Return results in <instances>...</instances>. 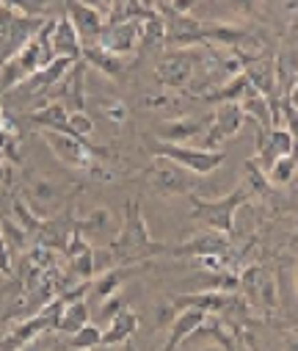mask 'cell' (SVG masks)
I'll return each instance as SVG.
<instances>
[{
    "instance_id": "18",
    "label": "cell",
    "mask_w": 298,
    "mask_h": 351,
    "mask_svg": "<svg viewBox=\"0 0 298 351\" xmlns=\"http://www.w3.org/2000/svg\"><path fill=\"white\" fill-rule=\"evenodd\" d=\"M64 197H66V189L58 186V183H53L50 178H31V180H28V199H25V202H28L42 219H47L50 208L58 205Z\"/></svg>"
},
{
    "instance_id": "11",
    "label": "cell",
    "mask_w": 298,
    "mask_h": 351,
    "mask_svg": "<svg viewBox=\"0 0 298 351\" xmlns=\"http://www.w3.org/2000/svg\"><path fill=\"white\" fill-rule=\"evenodd\" d=\"M169 254L174 257H229V235L216 232V230H205L182 243L169 246Z\"/></svg>"
},
{
    "instance_id": "22",
    "label": "cell",
    "mask_w": 298,
    "mask_h": 351,
    "mask_svg": "<svg viewBox=\"0 0 298 351\" xmlns=\"http://www.w3.org/2000/svg\"><path fill=\"white\" fill-rule=\"evenodd\" d=\"M83 61H86L88 66H97L99 72L108 75V77H122L125 69H127L125 56L108 53V50H103L99 45H88V47H83Z\"/></svg>"
},
{
    "instance_id": "3",
    "label": "cell",
    "mask_w": 298,
    "mask_h": 351,
    "mask_svg": "<svg viewBox=\"0 0 298 351\" xmlns=\"http://www.w3.org/2000/svg\"><path fill=\"white\" fill-rule=\"evenodd\" d=\"M147 147H149V152L155 158L171 160L177 166H182L185 171L199 174V178L216 171L227 160L224 149H202V147H190V144H169V141H160V138H147Z\"/></svg>"
},
{
    "instance_id": "10",
    "label": "cell",
    "mask_w": 298,
    "mask_h": 351,
    "mask_svg": "<svg viewBox=\"0 0 298 351\" xmlns=\"http://www.w3.org/2000/svg\"><path fill=\"white\" fill-rule=\"evenodd\" d=\"M196 56L193 53H174V56H166L158 69H155V77L163 89L169 92H179V89H188L193 75H196Z\"/></svg>"
},
{
    "instance_id": "29",
    "label": "cell",
    "mask_w": 298,
    "mask_h": 351,
    "mask_svg": "<svg viewBox=\"0 0 298 351\" xmlns=\"http://www.w3.org/2000/svg\"><path fill=\"white\" fill-rule=\"evenodd\" d=\"M103 343V329H99L97 324H86L83 329H77L75 335H69L66 337V346L72 348V351H91L94 346H99Z\"/></svg>"
},
{
    "instance_id": "32",
    "label": "cell",
    "mask_w": 298,
    "mask_h": 351,
    "mask_svg": "<svg viewBox=\"0 0 298 351\" xmlns=\"http://www.w3.org/2000/svg\"><path fill=\"white\" fill-rule=\"evenodd\" d=\"M0 3L9 6L17 14H23V17H39L50 9V0H0Z\"/></svg>"
},
{
    "instance_id": "39",
    "label": "cell",
    "mask_w": 298,
    "mask_h": 351,
    "mask_svg": "<svg viewBox=\"0 0 298 351\" xmlns=\"http://www.w3.org/2000/svg\"><path fill=\"white\" fill-rule=\"evenodd\" d=\"M105 3H108V9H111V12H119V9L127 3V0H105Z\"/></svg>"
},
{
    "instance_id": "31",
    "label": "cell",
    "mask_w": 298,
    "mask_h": 351,
    "mask_svg": "<svg viewBox=\"0 0 298 351\" xmlns=\"http://www.w3.org/2000/svg\"><path fill=\"white\" fill-rule=\"evenodd\" d=\"M91 133H94V122L86 111H69V136L77 138V141H91Z\"/></svg>"
},
{
    "instance_id": "5",
    "label": "cell",
    "mask_w": 298,
    "mask_h": 351,
    "mask_svg": "<svg viewBox=\"0 0 298 351\" xmlns=\"http://www.w3.org/2000/svg\"><path fill=\"white\" fill-rule=\"evenodd\" d=\"M238 293L254 310H262V313H276L279 310L276 277L265 266H260V263H254V266H249L238 274Z\"/></svg>"
},
{
    "instance_id": "37",
    "label": "cell",
    "mask_w": 298,
    "mask_h": 351,
    "mask_svg": "<svg viewBox=\"0 0 298 351\" xmlns=\"http://www.w3.org/2000/svg\"><path fill=\"white\" fill-rule=\"evenodd\" d=\"M91 351H133V343H122V346H108V343H99Z\"/></svg>"
},
{
    "instance_id": "26",
    "label": "cell",
    "mask_w": 298,
    "mask_h": 351,
    "mask_svg": "<svg viewBox=\"0 0 298 351\" xmlns=\"http://www.w3.org/2000/svg\"><path fill=\"white\" fill-rule=\"evenodd\" d=\"M295 171H298V149H293L290 155L279 158L265 174H268V180H271L273 189H287L293 183V178H295Z\"/></svg>"
},
{
    "instance_id": "2",
    "label": "cell",
    "mask_w": 298,
    "mask_h": 351,
    "mask_svg": "<svg viewBox=\"0 0 298 351\" xmlns=\"http://www.w3.org/2000/svg\"><path fill=\"white\" fill-rule=\"evenodd\" d=\"M251 197L249 186H238L232 194L221 197V199H202V197H190V219L202 221L208 230L232 235L235 230V213L240 205H246Z\"/></svg>"
},
{
    "instance_id": "19",
    "label": "cell",
    "mask_w": 298,
    "mask_h": 351,
    "mask_svg": "<svg viewBox=\"0 0 298 351\" xmlns=\"http://www.w3.org/2000/svg\"><path fill=\"white\" fill-rule=\"evenodd\" d=\"M208 321V315L202 310H179L177 318L171 321V329H169V340L163 343L160 351H177L182 343H188L193 337V332Z\"/></svg>"
},
{
    "instance_id": "28",
    "label": "cell",
    "mask_w": 298,
    "mask_h": 351,
    "mask_svg": "<svg viewBox=\"0 0 298 351\" xmlns=\"http://www.w3.org/2000/svg\"><path fill=\"white\" fill-rule=\"evenodd\" d=\"M12 210H14V219H17V224L28 232V235H36L39 230H42V224H45V219L23 199V197H14L12 199Z\"/></svg>"
},
{
    "instance_id": "12",
    "label": "cell",
    "mask_w": 298,
    "mask_h": 351,
    "mask_svg": "<svg viewBox=\"0 0 298 351\" xmlns=\"http://www.w3.org/2000/svg\"><path fill=\"white\" fill-rule=\"evenodd\" d=\"M77 232V219H75V208H66L64 213L53 216V219H45L42 230L34 235L39 241L42 249H50V252H58L64 254L66 243L72 241V235Z\"/></svg>"
},
{
    "instance_id": "23",
    "label": "cell",
    "mask_w": 298,
    "mask_h": 351,
    "mask_svg": "<svg viewBox=\"0 0 298 351\" xmlns=\"http://www.w3.org/2000/svg\"><path fill=\"white\" fill-rule=\"evenodd\" d=\"M31 122L42 130H53V133H66L69 136V111L66 106L50 100L45 106H39L34 114H31Z\"/></svg>"
},
{
    "instance_id": "25",
    "label": "cell",
    "mask_w": 298,
    "mask_h": 351,
    "mask_svg": "<svg viewBox=\"0 0 298 351\" xmlns=\"http://www.w3.org/2000/svg\"><path fill=\"white\" fill-rule=\"evenodd\" d=\"M111 221H114V213L108 208H94L88 210V216L77 221V232L83 238H105L111 232Z\"/></svg>"
},
{
    "instance_id": "34",
    "label": "cell",
    "mask_w": 298,
    "mask_h": 351,
    "mask_svg": "<svg viewBox=\"0 0 298 351\" xmlns=\"http://www.w3.org/2000/svg\"><path fill=\"white\" fill-rule=\"evenodd\" d=\"M53 348V335H39L34 340H28L25 346H20L17 351H50Z\"/></svg>"
},
{
    "instance_id": "8",
    "label": "cell",
    "mask_w": 298,
    "mask_h": 351,
    "mask_svg": "<svg viewBox=\"0 0 298 351\" xmlns=\"http://www.w3.org/2000/svg\"><path fill=\"white\" fill-rule=\"evenodd\" d=\"M190 171H185L182 166L171 163V160H163L152 169H147V178H149V186L158 197H182V194H190L196 180L188 178Z\"/></svg>"
},
{
    "instance_id": "4",
    "label": "cell",
    "mask_w": 298,
    "mask_h": 351,
    "mask_svg": "<svg viewBox=\"0 0 298 351\" xmlns=\"http://www.w3.org/2000/svg\"><path fill=\"white\" fill-rule=\"evenodd\" d=\"M171 307L179 310H202L205 315H243L246 318V299L238 291H196L171 296Z\"/></svg>"
},
{
    "instance_id": "35",
    "label": "cell",
    "mask_w": 298,
    "mask_h": 351,
    "mask_svg": "<svg viewBox=\"0 0 298 351\" xmlns=\"http://www.w3.org/2000/svg\"><path fill=\"white\" fill-rule=\"evenodd\" d=\"M169 103H177V97H171V95H152V97H147L144 100V106L147 108H163V106H169Z\"/></svg>"
},
{
    "instance_id": "30",
    "label": "cell",
    "mask_w": 298,
    "mask_h": 351,
    "mask_svg": "<svg viewBox=\"0 0 298 351\" xmlns=\"http://www.w3.org/2000/svg\"><path fill=\"white\" fill-rule=\"evenodd\" d=\"M94 106H97L99 114H103L108 122H114V125H125L130 119V108L122 100H116V97H99V100H94Z\"/></svg>"
},
{
    "instance_id": "38",
    "label": "cell",
    "mask_w": 298,
    "mask_h": 351,
    "mask_svg": "<svg viewBox=\"0 0 298 351\" xmlns=\"http://www.w3.org/2000/svg\"><path fill=\"white\" fill-rule=\"evenodd\" d=\"M232 9H235V12L249 14V12L254 9V0H232Z\"/></svg>"
},
{
    "instance_id": "40",
    "label": "cell",
    "mask_w": 298,
    "mask_h": 351,
    "mask_svg": "<svg viewBox=\"0 0 298 351\" xmlns=\"http://www.w3.org/2000/svg\"><path fill=\"white\" fill-rule=\"evenodd\" d=\"M295 293H298V260H295Z\"/></svg>"
},
{
    "instance_id": "21",
    "label": "cell",
    "mask_w": 298,
    "mask_h": 351,
    "mask_svg": "<svg viewBox=\"0 0 298 351\" xmlns=\"http://www.w3.org/2000/svg\"><path fill=\"white\" fill-rule=\"evenodd\" d=\"M136 329H138V313H133L130 307H125L122 313H116L108 321V329H103V343H108V346L130 343L133 335H136Z\"/></svg>"
},
{
    "instance_id": "1",
    "label": "cell",
    "mask_w": 298,
    "mask_h": 351,
    "mask_svg": "<svg viewBox=\"0 0 298 351\" xmlns=\"http://www.w3.org/2000/svg\"><path fill=\"white\" fill-rule=\"evenodd\" d=\"M119 263H152V257L158 254H169V243H158L152 241L144 213H141V197H130L125 205V221L116 232V238L111 241Z\"/></svg>"
},
{
    "instance_id": "20",
    "label": "cell",
    "mask_w": 298,
    "mask_h": 351,
    "mask_svg": "<svg viewBox=\"0 0 298 351\" xmlns=\"http://www.w3.org/2000/svg\"><path fill=\"white\" fill-rule=\"evenodd\" d=\"M50 39H53L55 56H64V58H72V61L83 58V42H80V36H77V31L69 20H55Z\"/></svg>"
},
{
    "instance_id": "7",
    "label": "cell",
    "mask_w": 298,
    "mask_h": 351,
    "mask_svg": "<svg viewBox=\"0 0 298 351\" xmlns=\"http://www.w3.org/2000/svg\"><path fill=\"white\" fill-rule=\"evenodd\" d=\"M246 125V114L240 103H219L210 117V128L205 130L202 149H224V141L235 138Z\"/></svg>"
},
{
    "instance_id": "33",
    "label": "cell",
    "mask_w": 298,
    "mask_h": 351,
    "mask_svg": "<svg viewBox=\"0 0 298 351\" xmlns=\"http://www.w3.org/2000/svg\"><path fill=\"white\" fill-rule=\"evenodd\" d=\"M122 310H125V299H122L119 293H114V296L103 299V304H99V313H97V315H99V321L108 324V321H111L116 313H122Z\"/></svg>"
},
{
    "instance_id": "27",
    "label": "cell",
    "mask_w": 298,
    "mask_h": 351,
    "mask_svg": "<svg viewBox=\"0 0 298 351\" xmlns=\"http://www.w3.org/2000/svg\"><path fill=\"white\" fill-rule=\"evenodd\" d=\"M243 174H246V186H249L251 194L265 197V199L273 197V186H271V180H268V174L262 171V166H260L254 158H249V160L243 163Z\"/></svg>"
},
{
    "instance_id": "41",
    "label": "cell",
    "mask_w": 298,
    "mask_h": 351,
    "mask_svg": "<svg viewBox=\"0 0 298 351\" xmlns=\"http://www.w3.org/2000/svg\"><path fill=\"white\" fill-rule=\"evenodd\" d=\"M0 174H3V160H0Z\"/></svg>"
},
{
    "instance_id": "15",
    "label": "cell",
    "mask_w": 298,
    "mask_h": 351,
    "mask_svg": "<svg viewBox=\"0 0 298 351\" xmlns=\"http://www.w3.org/2000/svg\"><path fill=\"white\" fill-rule=\"evenodd\" d=\"M293 149H295V141L287 133V128H271L262 138H257V155H254V160L262 166V171H268L279 158L290 155Z\"/></svg>"
},
{
    "instance_id": "17",
    "label": "cell",
    "mask_w": 298,
    "mask_h": 351,
    "mask_svg": "<svg viewBox=\"0 0 298 351\" xmlns=\"http://www.w3.org/2000/svg\"><path fill=\"white\" fill-rule=\"evenodd\" d=\"M147 266H149V263H125V266H114V269H108V271H103V274H97V277L91 280V296L103 302V299L119 293L122 282L130 280V277H136V274L144 271Z\"/></svg>"
},
{
    "instance_id": "42",
    "label": "cell",
    "mask_w": 298,
    "mask_h": 351,
    "mask_svg": "<svg viewBox=\"0 0 298 351\" xmlns=\"http://www.w3.org/2000/svg\"><path fill=\"white\" fill-rule=\"evenodd\" d=\"M249 351H257V348H254V346H251V343H249Z\"/></svg>"
},
{
    "instance_id": "9",
    "label": "cell",
    "mask_w": 298,
    "mask_h": 351,
    "mask_svg": "<svg viewBox=\"0 0 298 351\" xmlns=\"http://www.w3.org/2000/svg\"><path fill=\"white\" fill-rule=\"evenodd\" d=\"M97 45L116 53V56H130L141 47V20H111L105 23L103 34H99Z\"/></svg>"
},
{
    "instance_id": "14",
    "label": "cell",
    "mask_w": 298,
    "mask_h": 351,
    "mask_svg": "<svg viewBox=\"0 0 298 351\" xmlns=\"http://www.w3.org/2000/svg\"><path fill=\"white\" fill-rule=\"evenodd\" d=\"M69 23L75 25L83 47L97 45L99 34H103V28H105V20H103V14H99V9L83 3V0H72L69 3Z\"/></svg>"
},
{
    "instance_id": "13",
    "label": "cell",
    "mask_w": 298,
    "mask_h": 351,
    "mask_svg": "<svg viewBox=\"0 0 298 351\" xmlns=\"http://www.w3.org/2000/svg\"><path fill=\"white\" fill-rule=\"evenodd\" d=\"M160 17L166 23V42L177 45V47H190L205 42V25L190 20L188 14H177L169 9H160Z\"/></svg>"
},
{
    "instance_id": "36",
    "label": "cell",
    "mask_w": 298,
    "mask_h": 351,
    "mask_svg": "<svg viewBox=\"0 0 298 351\" xmlns=\"http://www.w3.org/2000/svg\"><path fill=\"white\" fill-rule=\"evenodd\" d=\"M193 3H196V0H171V3H169V6H163V9L177 12V14H188V12L193 9Z\"/></svg>"
},
{
    "instance_id": "6",
    "label": "cell",
    "mask_w": 298,
    "mask_h": 351,
    "mask_svg": "<svg viewBox=\"0 0 298 351\" xmlns=\"http://www.w3.org/2000/svg\"><path fill=\"white\" fill-rule=\"evenodd\" d=\"M45 144L50 147V152L66 166V169H75V171H88L94 166V155L99 158H108L105 149H94L91 144L86 141H77L66 133H53V130H45L42 133Z\"/></svg>"
},
{
    "instance_id": "43",
    "label": "cell",
    "mask_w": 298,
    "mask_h": 351,
    "mask_svg": "<svg viewBox=\"0 0 298 351\" xmlns=\"http://www.w3.org/2000/svg\"><path fill=\"white\" fill-rule=\"evenodd\" d=\"M295 31H298V25H295Z\"/></svg>"
},
{
    "instance_id": "24",
    "label": "cell",
    "mask_w": 298,
    "mask_h": 351,
    "mask_svg": "<svg viewBox=\"0 0 298 351\" xmlns=\"http://www.w3.org/2000/svg\"><path fill=\"white\" fill-rule=\"evenodd\" d=\"M91 321V307H88V299H75V302H64V310H61V318H58V329L61 335H75L77 329H83L86 324Z\"/></svg>"
},
{
    "instance_id": "16",
    "label": "cell",
    "mask_w": 298,
    "mask_h": 351,
    "mask_svg": "<svg viewBox=\"0 0 298 351\" xmlns=\"http://www.w3.org/2000/svg\"><path fill=\"white\" fill-rule=\"evenodd\" d=\"M210 128V117L208 119H196V117H177V119H166L158 125V138L169 141V144H188L196 136H205V130Z\"/></svg>"
},
{
    "instance_id": "44",
    "label": "cell",
    "mask_w": 298,
    "mask_h": 351,
    "mask_svg": "<svg viewBox=\"0 0 298 351\" xmlns=\"http://www.w3.org/2000/svg\"><path fill=\"white\" fill-rule=\"evenodd\" d=\"M235 351H238V348H235Z\"/></svg>"
}]
</instances>
